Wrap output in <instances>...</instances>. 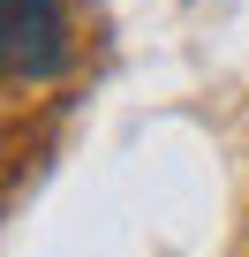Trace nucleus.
Returning <instances> with one entry per match:
<instances>
[{
  "label": "nucleus",
  "instance_id": "obj_1",
  "mask_svg": "<svg viewBox=\"0 0 249 257\" xmlns=\"http://www.w3.org/2000/svg\"><path fill=\"white\" fill-rule=\"evenodd\" d=\"M68 68L61 0H0V83H46Z\"/></svg>",
  "mask_w": 249,
  "mask_h": 257
}]
</instances>
